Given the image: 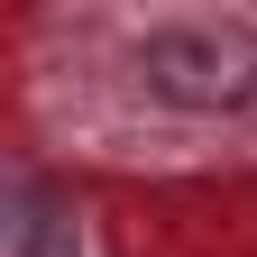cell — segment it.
Segmentation results:
<instances>
[{"label":"cell","mask_w":257,"mask_h":257,"mask_svg":"<svg viewBox=\"0 0 257 257\" xmlns=\"http://www.w3.org/2000/svg\"><path fill=\"white\" fill-rule=\"evenodd\" d=\"M138 74L175 110H239L257 101V37L239 19H175L138 46Z\"/></svg>","instance_id":"obj_1"}]
</instances>
